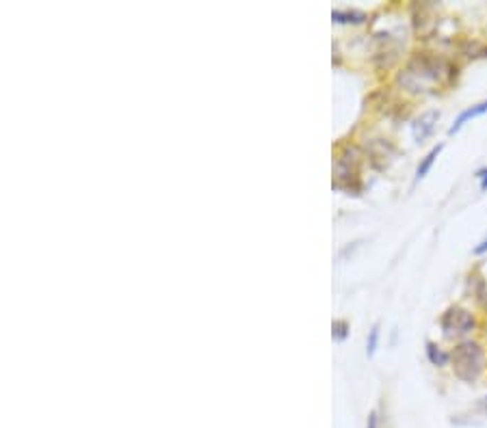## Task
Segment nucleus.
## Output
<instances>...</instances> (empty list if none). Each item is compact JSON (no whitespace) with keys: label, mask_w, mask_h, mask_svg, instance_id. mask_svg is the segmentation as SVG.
Listing matches in <instances>:
<instances>
[{"label":"nucleus","mask_w":487,"mask_h":428,"mask_svg":"<svg viewBox=\"0 0 487 428\" xmlns=\"http://www.w3.org/2000/svg\"><path fill=\"white\" fill-rule=\"evenodd\" d=\"M366 428H379V418H377V411H370L368 415V426Z\"/></svg>","instance_id":"obj_13"},{"label":"nucleus","mask_w":487,"mask_h":428,"mask_svg":"<svg viewBox=\"0 0 487 428\" xmlns=\"http://www.w3.org/2000/svg\"><path fill=\"white\" fill-rule=\"evenodd\" d=\"M479 411H481L483 415H487V396H483V398L479 400Z\"/></svg>","instance_id":"obj_15"},{"label":"nucleus","mask_w":487,"mask_h":428,"mask_svg":"<svg viewBox=\"0 0 487 428\" xmlns=\"http://www.w3.org/2000/svg\"><path fill=\"white\" fill-rule=\"evenodd\" d=\"M331 333H334V340H338V342L347 340V335H349V323H347V320H334V325H331Z\"/></svg>","instance_id":"obj_10"},{"label":"nucleus","mask_w":487,"mask_h":428,"mask_svg":"<svg viewBox=\"0 0 487 428\" xmlns=\"http://www.w3.org/2000/svg\"><path fill=\"white\" fill-rule=\"evenodd\" d=\"M331 17H334L336 22H340V24H347V22H353V24H362V22L366 20V13H362V11H342V9H336L334 13H331Z\"/></svg>","instance_id":"obj_8"},{"label":"nucleus","mask_w":487,"mask_h":428,"mask_svg":"<svg viewBox=\"0 0 487 428\" xmlns=\"http://www.w3.org/2000/svg\"><path fill=\"white\" fill-rule=\"evenodd\" d=\"M451 364L455 370V376L463 383H477L485 372V350L474 340L459 342L451 353Z\"/></svg>","instance_id":"obj_2"},{"label":"nucleus","mask_w":487,"mask_h":428,"mask_svg":"<svg viewBox=\"0 0 487 428\" xmlns=\"http://www.w3.org/2000/svg\"><path fill=\"white\" fill-rule=\"evenodd\" d=\"M453 76H455V70L446 59L429 54V52H420L405 65V70L398 74V82H401L407 91L420 94V91H427V89H433L435 84H449Z\"/></svg>","instance_id":"obj_1"},{"label":"nucleus","mask_w":487,"mask_h":428,"mask_svg":"<svg viewBox=\"0 0 487 428\" xmlns=\"http://www.w3.org/2000/svg\"><path fill=\"white\" fill-rule=\"evenodd\" d=\"M427 357H429V362L433 364V366H437V368H442V366H446L449 362H451V355L449 353H444L442 350L435 342H427Z\"/></svg>","instance_id":"obj_7"},{"label":"nucleus","mask_w":487,"mask_h":428,"mask_svg":"<svg viewBox=\"0 0 487 428\" xmlns=\"http://www.w3.org/2000/svg\"><path fill=\"white\" fill-rule=\"evenodd\" d=\"M487 112V100H483V102H479V104H472V106H468L466 110H461L459 112V117L453 121V126L449 128V134L453 137V134H457L463 126H466L468 121H472V119H477V117H483Z\"/></svg>","instance_id":"obj_5"},{"label":"nucleus","mask_w":487,"mask_h":428,"mask_svg":"<svg viewBox=\"0 0 487 428\" xmlns=\"http://www.w3.org/2000/svg\"><path fill=\"white\" fill-rule=\"evenodd\" d=\"M442 149H444V145L437 143V145H433V147L427 152V156H425L423 161H420V165H418V169H416V182H420L423 177H427V173H429L431 167L435 165V161H437V156H439Z\"/></svg>","instance_id":"obj_6"},{"label":"nucleus","mask_w":487,"mask_h":428,"mask_svg":"<svg viewBox=\"0 0 487 428\" xmlns=\"http://www.w3.org/2000/svg\"><path fill=\"white\" fill-rule=\"evenodd\" d=\"M437 119H439V110H425L423 115L416 117L414 124H412L414 139H416L418 143L427 141V139L431 137V134H433V130H435Z\"/></svg>","instance_id":"obj_4"},{"label":"nucleus","mask_w":487,"mask_h":428,"mask_svg":"<svg viewBox=\"0 0 487 428\" xmlns=\"http://www.w3.org/2000/svg\"><path fill=\"white\" fill-rule=\"evenodd\" d=\"M442 333H444L446 340H461L468 337L477 329V318L472 316V311L463 309L459 305H451L439 318Z\"/></svg>","instance_id":"obj_3"},{"label":"nucleus","mask_w":487,"mask_h":428,"mask_svg":"<svg viewBox=\"0 0 487 428\" xmlns=\"http://www.w3.org/2000/svg\"><path fill=\"white\" fill-rule=\"evenodd\" d=\"M377 344H379V325H372V329L368 331V342H366L368 357L375 355V350H377Z\"/></svg>","instance_id":"obj_9"},{"label":"nucleus","mask_w":487,"mask_h":428,"mask_svg":"<svg viewBox=\"0 0 487 428\" xmlns=\"http://www.w3.org/2000/svg\"><path fill=\"white\" fill-rule=\"evenodd\" d=\"M477 290H474V297L477 301L487 309V281H483V277H477Z\"/></svg>","instance_id":"obj_11"},{"label":"nucleus","mask_w":487,"mask_h":428,"mask_svg":"<svg viewBox=\"0 0 487 428\" xmlns=\"http://www.w3.org/2000/svg\"><path fill=\"white\" fill-rule=\"evenodd\" d=\"M474 177L479 179V189H481V193H487V167L479 169V171L474 173Z\"/></svg>","instance_id":"obj_12"},{"label":"nucleus","mask_w":487,"mask_h":428,"mask_svg":"<svg viewBox=\"0 0 487 428\" xmlns=\"http://www.w3.org/2000/svg\"><path fill=\"white\" fill-rule=\"evenodd\" d=\"M487 253V238H483L477 246H474V256H483Z\"/></svg>","instance_id":"obj_14"}]
</instances>
